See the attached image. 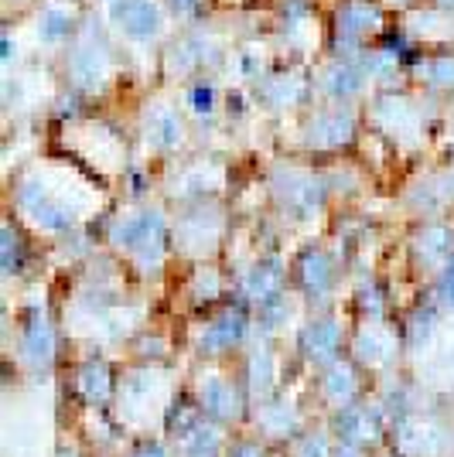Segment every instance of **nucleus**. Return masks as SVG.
I'll use <instances>...</instances> for the list:
<instances>
[{"instance_id":"nucleus-9","label":"nucleus","mask_w":454,"mask_h":457,"mask_svg":"<svg viewBox=\"0 0 454 457\" xmlns=\"http://www.w3.org/2000/svg\"><path fill=\"white\" fill-rule=\"evenodd\" d=\"M441 4H448V7H454V0H441Z\"/></svg>"},{"instance_id":"nucleus-7","label":"nucleus","mask_w":454,"mask_h":457,"mask_svg":"<svg viewBox=\"0 0 454 457\" xmlns=\"http://www.w3.org/2000/svg\"><path fill=\"white\" fill-rule=\"evenodd\" d=\"M212 99H215V96H212V86H206V82H195V86L189 89V103L195 106V110H202V113L212 106Z\"/></svg>"},{"instance_id":"nucleus-3","label":"nucleus","mask_w":454,"mask_h":457,"mask_svg":"<svg viewBox=\"0 0 454 457\" xmlns=\"http://www.w3.org/2000/svg\"><path fill=\"white\" fill-rule=\"evenodd\" d=\"M76 28H79L76 11H72V7H65V4H48L38 18V35L45 41L72 38V35H76Z\"/></svg>"},{"instance_id":"nucleus-4","label":"nucleus","mask_w":454,"mask_h":457,"mask_svg":"<svg viewBox=\"0 0 454 457\" xmlns=\"http://www.w3.org/2000/svg\"><path fill=\"white\" fill-rule=\"evenodd\" d=\"M362 76H366V65L362 62H335L328 72H324V86L332 96H352L362 86Z\"/></svg>"},{"instance_id":"nucleus-8","label":"nucleus","mask_w":454,"mask_h":457,"mask_svg":"<svg viewBox=\"0 0 454 457\" xmlns=\"http://www.w3.org/2000/svg\"><path fill=\"white\" fill-rule=\"evenodd\" d=\"M171 11H178V14H191V11H198V0H164Z\"/></svg>"},{"instance_id":"nucleus-6","label":"nucleus","mask_w":454,"mask_h":457,"mask_svg":"<svg viewBox=\"0 0 454 457\" xmlns=\"http://www.w3.org/2000/svg\"><path fill=\"white\" fill-rule=\"evenodd\" d=\"M427 69V79L434 82V86H454V55H441V58H431V62H424Z\"/></svg>"},{"instance_id":"nucleus-1","label":"nucleus","mask_w":454,"mask_h":457,"mask_svg":"<svg viewBox=\"0 0 454 457\" xmlns=\"http://www.w3.org/2000/svg\"><path fill=\"white\" fill-rule=\"evenodd\" d=\"M110 18L130 38H151L161 31V11L154 0H110Z\"/></svg>"},{"instance_id":"nucleus-2","label":"nucleus","mask_w":454,"mask_h":457,"mask_svg":"<svg viewBox=\"0 0 454 457\" xmlns=\"http://www.w3.org/2000/svg\"><path fill=\"white\" fill-rule=\"evenodd\" d=\"M383 21V11L373 7V4H362V0H349L339 7V38L359 41L366 31L379 28Z\"/></svg>"},{"instance_id":"nucleus-5","label":"nucleus","mask_w":454,"mask_h":457,"mask_svg":"<svg viewBox=\"0 0 454 457\" xmlns=\"http://www.w3.org/2000/svg\"><path fill=\"white\" fill-rule=\"evenodd\" d=\"M72 65H76V79L82 82V86H96L99 79L106 76V58H103V52H96L93 45L76 48Z\"/></svg>"}]
</instances>
